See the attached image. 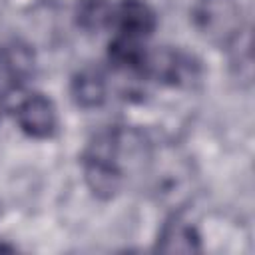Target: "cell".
Returning <instances> with one entry per match:
<instances>
[{
  "label": "cell",
  "mask_w": 255,
  "mask_h": 255,
  "mask_svg": "<svg viewBox=\"0 0 255 255\" xmlns=\"http://www.w3.org/2000/svg\"><path fill=\"white\" fill-rule=\"evenodd\" d=\"M129 133L108 129L98 133L82 155L84 179L90 191L100 199L114 197L124 183V153Z\"/></svg>",
  "instance_id": "6da1fadb"
},
{
  "label": "cell",
  "mask_w": 255,
  "mask_h": 255,
  "mask_svg": "<svg viewBox=\"0 0 255 255\" xmlns=\"http://www.w3.org/2000/svg\"><path fill=\"white\" fill-rule=\"evenodd\" d=\"M199 64L193 60V56L179 52V50H155L147 52L145 60V78H153L161 84L169 86H189L197 80Z\"/></svg>",
  "instance_id": "7a4b0ae2"
},
{
  "label": "cell",
  "mask_w": 255,
  "mask_h": 255,
  "mask_svg": "<svg viewBox=\"0 0 255 255\" xmlns=\"http://www.w3.org/2000/svg\"><path fill=\"white\" fill-rule=\"evenodd\" d=\"M16 122L20 129L30 137H52L58 128L56 106L44 94H30L18 104Z\"/></svg>",
  "instance_id": "3957f363"
},
{
  "label": "cell",
  "mask_w": 255,
  "mask_h": 255,
  "mask_svg": "<svg viewBox=\"0 0 255 255\" xmlns=\"http://www.w3.org/2000/svg\"><path fill=\"white\" fill-rule=\"evenodd\" d=\"M120 36L145 40L153 34L157 26V16L145 0H122L114 6V22Z\"/></svg>",
  "instance_id": "277c9868"
},
{
  "label": "cell",
  "mask_w": 255,
  "mask_h": 255,
  "mask_svg": "<svg viewBox=\"0 0 255 255\" xmlns=\"http://www.w3.org/2000/svg\"><path fill=\"white\" fill-rule=\"evenodd\" d=\"M237 8L231 0H203L197 10V22L199 28L209 34L223 40H229L237 36Z\"/></svg>",
  "instance_id": "5b68a950"
},
{
  "label": "cell",
  "mask_w": 255,
  "mask_h": 255,
  "mask_svg": "<svg viewBox=\"0 0 255 255\" xmlns=\"http://www.w3.org/2000/svg\"><path fill=\"white\" fill-rule=\"evenodd\" d=\"M0 70L4 78V86L8 90H18L26 84L34 72V54L22 42L6 44L0 50Z\"/></svg>",
  "instance_id": "8992f818"
},
{
  "label": "cell",
  "mask_w": 255,
  "mask_h": 255,
  "mask_svg": "<svg viewBox=\"0 0 255 255\" xmlns=\"http://www.w3.org/2000/svg\"><path fill=\"white\" fill-rule=\"evenodd\" d=\"M157 249L163 253H197L201 249L199 233L181 215H173L159 233Z\"/></svg>",
  "instance_id": "52a82bcc"
},
{
  "label": "cell",
  "mask_w": 255,
  "mask_h": 255,
  "mask_svg": "<svg viewBox=\"0 0 255 255\" xmlns=\"http://www.w3.org/2000/svg\"><path fill=\"white\" fill-rule=\"evenodd\" d=\"M70 92H72L74 102L80 108H86V110L98 108L106 102V92H108L106 78L100 70L86 68L74 76Z\"/></svg>",
  "instance_id": "ba28073f"
},
{
  "label": "cell",
  "mask_w": 255,
  "mask_h": 255,
  "mask_svg": "<svg viewBox=\"0 0 255 255\" xmlns=\"http://www.w3.org/2000/svg\"><path fill=\"white\" fill-rule=\"evenodd\" d=\"M76 22L88 32H100L114 22V4L108 0H78Z\"/></svg>",
  "instance_id": "9c48e42d"
},
{
  "label": "cell",
  "mask_w": 255,
  "mask_h": 255,
  "mask_svg": "<svg viewBox=\"0 0 255 255\" xmlns=\"http://www.w3.org/2000/svg\"><path fill=\"white\" fill-rule=\"evenodd\" d=\"M2 110H4V104H2V96H0V118H2Z\"/></svg>",
  "instance_id": "30bf717a"
}]
</instances>
